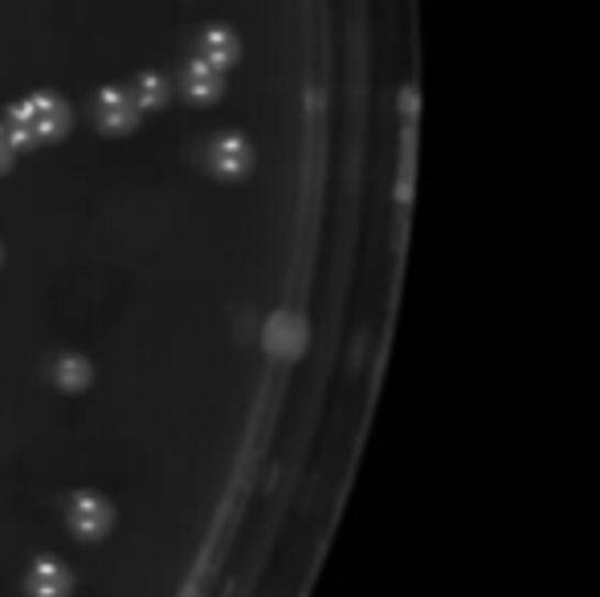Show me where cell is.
Returning a JSON list of instances; mask_svg holds the SVG:
<instances>
[{"label":"cell","instance_id":"obj_7","mask_svg":"<svg viewBox=\"0 0 600 597\" xmlns=\"http://www.w3.org/2000/svg\"><path fill=\"white\" fill-rule=\"evenodd\" d=\"M131 99H135V107H147V111H152V107H159V102H168V82H164V78H159V74H140V78H135V82H131Z\"/></svg>","mask_w":600,"mask_h":597},{"label":"cell","instance_id":"obj_9","mask_svg":"<svg viewBox=\"0 0 600 597\" xmlns=\"http://www.w3.org/2000/svg\"><path fill=\"white\" fill-rule=\"evenodd\" d=\"M200 49H204V58L213 62V66H225L237 54V42H233L229 30H204L200 33Z\"/></svg>","mask_w":600,"mask_h":597},{"label":"cell","instance_id":"obj_2","mask_svg":"<svg viewBox=\"0 0 600 597\" xmlns=\"http://www.w3.org/2000/svg\"><path fill=\"white\" fill-rule=\"evenodd\" d=\"M66 520L78 537L95 540V537H107V528H111V504L95 491H78L70 499V508H66Z\"/></svg>","mask_w":600,"mask_h":597},{"label":"cell","instance_id":"obj_6","mask_svg":"<svg viewBox=\"0 0 600 597\" xmlns=\"http://www.w3.org/2000/svg\"><path fill=\"white\" fill-rule=\"evenodd\" d=\"M185 90H188V99L209 102L216 90H221V70H216L213 62H192L185 70Z\"/></svg>","mask_w":600,"mask_h":597},{"label":"cell","instance_id":"obj_4","mask_svg":"<svg viewBox=\"0 0 600 597\" xmlns=\"http://www.w3.org/2000/svg\"><path fill=\"white\" fill-rule=\"evenodd\" d=\"M70 585L74 577L54 556H42V561H33V568H29V597H66Z\"/></svg>","mask_w":600,"mask_h":597},{"label":"cell","instance_id":"obj_1","mask_svg":"<svg viewBox=\"0 0 600 597\" xmlns=\"http://www.w3.org/2000/svg\"><path fill=\"white\" fill-rule=\"evenodd\" d=\"M66 123H70V107L57 99V95H33V99L16 102L0 128L9 135V144L25 147L37 144V140H57V135L66 132Z\"/></svg>","mask_w":600,"mask_h":597},{"label":"cell","instance_id":"obj_3","mask_svg":"<svg viewBox=\"0 0 600 597\" xmlns=\"http://www.w3.org/2000/svg\"><path fill=\"white\" fill-rule=\"evenodd\" d=\"M135 119H140V107L131 99L127 87H107L99 95V123L102 128H111V132H127L135 128Z\"/></svg>","mask_w":600,"mask_h":597},{"label":"cell","instance_id":"obj_5","mask_svg":"<svg viewBox=\"0 0 600 597\" xmlns=\"http://www.w3.org/2000/svg\"><path fill=\"white\" fill-rule=\"evenodd\" d=\"M209 164H213V173H221V176H242L245 173V164H249V144H245L242 135H233V132H225V135H216L213 144H209Z\"/></svg>","mask_w":600,"mask_h":597},{"label":"cell","instance_id":"obj_8","mask_svg":"<svg viewBox=\"0 0 600 597\" xmlns=\"http://www.w3.org/2000/svg\"><path fill=\"white\" fill-rule=\"evenodd\" d=\"M54 380L62 389H86L90 385V365H86L82 356H70V352H62L54 361Z\"/></svg>","mask_w":600,"mask_h":597},{"label":"cell","instance_id":"obj_10","mask_svg":"<svg viewBox=\"0 0 600 597\" xmlns=\"http://www.w3.org/2000/svg\"><path fill=\"white\" fill-rule=\"evenodd\" d=\"M9 161H13V144H9V135H4V128H0V173L9 168Z\"/></svg>","mask_w":600,"mask_h":597}]
</instances>
